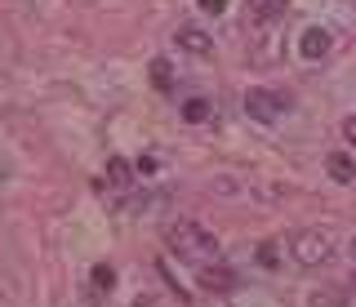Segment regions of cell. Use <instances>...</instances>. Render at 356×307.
Masks as SVG:
<instances>
[{
    "instance_id": "obj_2",
    "label": "cell",
    "mask_w": 356,
    "mask_h": 307,
    "mask_svg": "<svg viewBox=\"0 0 356 307\" xmlns=\"http://www.w3.org/2000/svg\"><path fill=\"white\" fill-rule=\"evenodd\" d=\"M289 254L303 263V267H321V263L334 254V240L325 232H316V227H303V232L289 236Z\"/></svg>"
},
{
    "instance_id": "obj_10",
    "label": "cell",
    "mask_w": 356,
    "mask_h": 307,
    "mask_svg": "<svg viewBox=\"0 0 356 307\" xmlns=\"http://www.w3.org/2000/svg\"><path fill=\"white\" fill-rule=\"evenodd\" d=\"M129 179H134V165H129L125 156H111V160H107V183H116V188H125Z\"/></svg>"
},
{
    "instance_id": "obj_11",
    "label": "cell",
    "mask_w": 356,
    "mask_h": 307,
    "mask_svg": "<svg viewBox=\"0 0 356 307\" xmlns=\"http://www.w3.org/2000/svg\"><path fill=\"white\" fill-rule=\"evenodd\" d=\"M183 116L192 120V125H200V120L209 116V98H187V103H183Z\"/></svg>"
},
{
    "instance_id": "obj_15",
    "label": "cell",
    "mask_w": 356,
    "mask_h": 307,
    "mask_svg": "<svg viewBox=\"0 0 356 307\" xmlns=\"http://www.w3.org/2000/svg\"><path fill=\"white\" fill-rule=\"evenodd\" d=\"M259 258H263V267H276V249H272V245H263Z\"/></svg>"
},
{
    "instance_id": "obj_4",
    "label": "cell",
    "mask_w": 356,
    "mask_h": 307,
    "mask_svg": "<svg viewBox=\"0 0 356 307\" xmlns=\"http://www.w3.org/2000/svg\"><path fill=\"white\" fill-rule=\"evenodd\" d=\"M174 40H178V49L192 53V58H209V53H214V36H205L200 27H178Z\"/></svg>"
},
{
    "instance_id": "obj_9",
    "label": "cell",
    "mask_w": 356,
    "mask_h": 307,
    "mask_svg": "<svg viewBox=\"0 0 356 307\" xmlns=\"http://www.w3.org/2000/svg\"><path fill=\"white\" fill-rule=\"evenodd\" d=\"M152 85L161 94H174V67H170V58H156L152 63Z\"/></svg>"
},
{
    "instance_id": "obj_16",
    "label": "cell",
    "mask_w": 356,
    "mask_h": 307,
    "mask_svg": "<svg viewBox=\"0 0 356 307\" xmlns=\"http://www.w3.org/2000/svg\"><path fill=\"white\" fill-rule=\"evenodd\" d=\"M312 303H316V307H339V294H316Z\"/></svg>"
},
{
    "instance_id": "obj_3",
    "label": "cell",
    "mask_w": 356,
    "mask_h": 307,
    "mask_svg": "<svg viewBox=\"0 0 356 307\" xmlns=\"http://www.w3.org/2000/svg\"><path fill=\"white\" fill-rule=\"evenodd\" d=\"M245 112H250V120H259V125H276L289 112V98L276 94V90H250L245 94Z\"/></svg>"
},
{
    "instance_id": "obj_8",
    "label": "cell",
    "mask_w": 356,
    "mask_h": 307,
    "mask_svg": "<svg viewBox=\"0 0 356 307\" xmlns=\"http://www.w3.org/2000/svg\"><path fill=\"white\" fill-rule=\"evenodd\" d=\"M281 14H285V0H250V18H259V23H272Z\"/></svg>"
},
{
    "instance_id": "obj_18",
    "label": "cell",
    "mask_w": 356,
    "mask_h": 307,
    "mask_svg": "<svg viewBox=\"0 0 356 307\" xmlns=\"http://www.w3.org/2000/svg\"><path fill=\"white\" fill-rule=\"evenodd\" d=\"M352 258H356V240H352Z\"/></svg>"
},
{
    "instance_id": "obj_13",
    "label": "cell",
    "mask_w": 356,
    "mask_h": 307,
    "mask_svg": "<svg viewBox=\"0 0 356 307\" xmlns=\"http://www.w3.org/2000/svg\"><path fill=\"white\" fill-rule=\"evenodd\" d=\"M161 165H156V156H138L134 160V174H156Z\"/></svg>"
},
{
    "instance_id": "obj_5",
    "label": "cell",
    "mask_w": 356,
    "mask_h": 307,
    "mask_svg": "<svg viewBox=\"0 0 356 307\" xmlns=\"http://www.w3.org/2000/svg\"><path fill=\"white\" fill-rule=\"evenodd\" d=\"M330 45H334V40H330V31H325V27H307V31H303V40H298V53H303L307 63H321V58L330 53Z\"/></svg>"
},
{
    "instance_id": "obj_12",
    "label": "cell",
    "mask_w": 356,
    "mask_h": 307,
    "mask_svg": "<svg viewBox=\"0 0 356 307\" xmlns=\"http://www.w3.org/2000/svg\"><path fill=\"white\" fill-rule=\"evenodd\" d=\"M111 285H116V272H111L107 263H98L94 267V290H111Z\"/></svg>"
},
{
    "instance_id": "obj_6",
    "label": "cell",
    "mask_w": 356,
    "mask_h": 307,
    "mask_svg": "<svg viewBox=\"0 0 356 307\" xmlns=\"http://www.w3.org/2000/svg\"><path fill=\"white\" fill-rule=\"evenodd\" d=\"M325 169H330V179H334V183H352V179H356V165H352L348 151H330Z\"/></svg>"
},
{
    "instance_id": "obj_7",
    "label": "cell",
    "mask_w": 356,
    "mask_h": 307,
    "mask_svg": "<svg viewBox=\"0 0 356 307\" xmlns=\"http://www.w3.org/2000/svg\"><path fill=\"white\" fill-rule=\"evenodd\" d=\"M200 285H205V290H232V285H236V276H232V267H214V263H205Z\"/></svg>"
},
{
    "instance_id": "obj_1",
    "label": "cell",
    "mask_w": 356,
    "mask_h": 307,
    "mask_svg": "<svg viewBox=\"0 0 356 307\" xmlns=\"http://www.w3.org/2000/svg\"><path fill=\"white\" fill-rule=\"evenodd\" d=\"M165 245H170L178 258H196V263H209V258L218 254V240L209 236L200 223H187V218H183V223H170Z\"/></svg>"
},
{
    "instance_id": "obj_17",
    "label": "cell",
    "mask_w": 356,
    "mask_h": 307,
    "mask_svg": "<svg viewBox=\"0 0 356 307\" xmlns=\"http://www.w3.org/2000/svg\"><path fill=\"white\" fill-rule=\"evenodd\" d=\"M343 134H348V142L356 147V116H348V120H343Z\"/></svg>"
},
{
    "instance_id": "obj_14",
    "label": "cell",
    "mask_w": 356,
    "mask_h": 307,
    "mask_svg": "<svg viewBox=\"0 0 356 307\" xmlns=\"http://www.w3.org/2000/svg\"><path fill=\"white\" fill-rule=\"evenodd\" d=\"M200 9H205V14H222V9H227V0H196Z\"/></svg>"
}]
</instances>
